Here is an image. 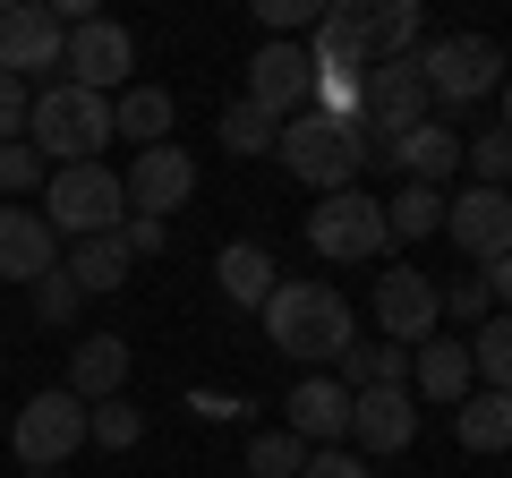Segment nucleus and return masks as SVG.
<instances>
[{
  "label": "nucleus",
  "mask_w": 512,
  "mask_h": 478,
  "mask_svg": "<svg viewBox=\"0 0 512 478\" xmlns=\"http://www.w3.org/2000/svg\"><path fill=\"white\" fill-rule=\"evenodd\" d=\"M256 316H265V342L282 359H299V368H333L359 342V316H350V299L333 282H274V299Z\"/></svg>",
  "instance_id": "nucleus-1"
},
{
  "label": "nucleus",
  "mask_w": 512,
  "mask_h": 478,
  "mask_svg": "<svg viewBox=\"0 0 512 478\" xmlns=\"http://www.w3.org/2000/svg\"><path fill=\"white\" fill-rule=\"evenodd\" d=\"M274 154H282V171H291V180H308L316 197H333V188H359L367 163H384V137L367 129V120H325V111H299V120H282Z\"/></svg>",
  "instance_id": "nucleus-2"
},
{
  "label": "nucleus",
  "mask_w": 512,
  "mask_h": 478,
  "mask_svg": "<svg viewBox=\"0 0 512 478\" xmlns=\"http://www.w3.org/2000/svg\"><path fill=\"white\" fill-rule=\"evenodd\" d=\"M26 146L43 154V163H103L111 146V94H86L69 86V77H52V86L35 94V111H26Z\"/></svg>",
  "instance_id": "nucleus-3"
},
{
  "label": "nucleus",
  "mask_w": 512,
  "mask_h": 478,
  "mask_svg": "<svg viewBox=\"0 0 512 478\" xmlns=\"http://www.w3.org/2000/svg\"><path fill=\"white\" fill-rule=\"evenodd\" d=\"M43 222L69 239H103L128 222V188L111 163H60L52 180H43Z\"/></svg>",
  "instance_id": "nucleus-4"
},
{
  "label": "nucleus",
  "mask_w": 512,
  "mask_h": 478,
  "mask_svg": "<svg viewBox=\"0 0 512 478\" xmlns=\"http://www.w3.org/2000/svg\"><path fill=\"white\" fill-rule=\"evenodd\" d=\"M504 69H512V60L495 52L487 35H436V43L419 52L427 103H453V111H461V103H487V94L504 86Z\"/></svg>",
  "instance_id": "nucleus-5"
},
{
  "label": "nucleus",
  "mask_w": 512,
  "mask_h": 478,
  "mask_svg": "<svg viewBox=\"0 0 512 478\" xmlns=\"http://www.w3.org/2000/svg\"><path fill=\"white\" fill-rule=\"evenodd\" d=\"M308 248L333 265H367L393 248V231H384V197H367V188H333L325 205L308 214Z\"/></svg>",
  "instance_id": "nucleus-6"
},
{
  "label": "nucleus",
  "mask_w": 512,
  "mask_h": 478,
  "mask_svg": "<svg viewBox=\"0 0 512 478\" xmlns=\"http://www.w3.org/2000/svg\"><path fill=\"white\" fill-rule=\"evenodd\" d=\"M9 444H18L26 470H60V461L86 444V402H77L69 385L35 393V402H18V419H9Z\"/></svg>",
  "instance_id": "nucleus-7"
},
{
  "label": "nucleus",
  "mask_w": 512,
  "mask_h": 478,
  "mask_svg": "<svg viewBox=\"0 0 512 478\" xmlns=\"http://www.w3.org/2000/svg\"><path fill=\"white\" fill-rule=\"evenodd\" d=\"M60 77L86 94H128L137 86V35L120 18H86L69 26V52H60Z\"/></svg>",
  "instance_id": "nucleus-8"
},
{
  "label": "nucleus",
  "mask_w": 512,
  "mask_h": 478,
  "mask_svg": "<svg viewBox=\"0 0 512 478\" xmlns=\"http://www.w3.org/2000/svg\"><path fill=\"white\" fill-rule=\"evenodd\" d=\"M239 103H256L265 120H299V111L316 103V60H308V43H256V60H248V94Z\"/></svg>",
  "instance_id": "nucleus-9"
},
{
  "label": "nucleus",
  "mask_w": 512,
  "mask_h": 478,
  "mask_svg": "<svg viewBox=\"0 0 512 478\" xmlns=\"http://www.w3.org/2000/svg\"><path fill=\"white\" fill-rule=\"evenodd\" d=\"M376 325L393 350H419L444 333V291L419 274V265H393V274H376Z\"/></svg>",
  "instance_id": "nucleus-10"
},
{
  "label": "nucleus",
  "mask_w": 512,
  "mask_h": 478,
  "mask_svg": "<svg viewBox=\"0 0 512 478\" xmlns=\"http://www.w3.org/2000/svg\"><path fill=\"white\" fill-rule=\"evenodd\" d=\"M60 52H69V26L52 18V0H9L0 9V77H43L60 69Z\"/></svg>",
  "instance_id": "nucleus-11"
},
{
  "label": "nucleus",
  "mask_w": 512,
  "mask_h": 478,
  "mask_svg": "<svg viewBox=\"0 0 512 478\" xmlns=\"http://www.w3.org/2000/svg\"><path fill=\"white\" fill-rule=\"evenodd\" d=\"M410 436H419V393H410V385H367V393H350V453H359V461L410 453Z\"/></svg>",
  "instance_id": "nucleus-12"
},
{
  "label": "nucleus",
  "mask_w": 512,
  "mask_h": 478,
  "mask_svg": "<svg viewBox=\"0 0 512 478\" xmlns=\"http://www.w3.org/2000/svg\"><path fill=\"white\" fill-rule=\"evenodd\" d=\"M359 120L376 137H402L427 120V77H419V52L410 60H376V69L359 77Z\"/></svg>",
  "instance_id": "nucleus-13"
},
{
  "label": "nucleus",
  "mask_w": 512,
  "mask_h": 478,
  "mask_svg": "<svg viewBox=\"0 0 512 478\" xmlns=\"http://www.w3.org/2000/svg\"><path fill=\"white\" fill-rule=\"evenodd\" d=\"M444 239H453L470 265L512 257V197L504 188H461V197H444Z\"/></svg>",
  "instance_id": "nucleus-14"
},
{
  "label": "nucleus",
  "mask_w": 512,
  "mask_h": 478,
  "mask_svg": "<svg viewBox=\"0 0 512 478\" xmlns=\"http://www.w3.org/2000/svg\"><path fill=\"white\" fill-rule=\"evenodd\" d=\"M120 188H128V214L171 222V205L197 197V154H180V146H146L137 163L120 171Z\"/></svg>",
  "instance_id": "nucleus-15"
},
{
  "label": "nucleus",
  "mask_w": 512,
  "mask_h": 478,
  "mask_svg": "<svg viewBox=\"0 0 512 478\" xmlns=\"http://www.w3.org/2000/svg\"><path fill=\"white\" fill-rule=\"evenodd\" d=\"M43 274H60V231L35 205H0V282H26L35 291Z\"/></svg>",
  "instance_id": "nucleus-16"
},
{
  "label": "nucleus",
  "mask_w": 512,
  "mask_h": 478,
  "mask_svg": "<svg viewBox=\"0 0 512 478\" xmlns=\"http://www.w3.org/2000/svg\"><path fill=\"white\" fill-rule=\"evenodd\" d=\"M291 436L308 444V453L350 444V393H342V376H299V385H291Z\"/></svg>",
  "instance_id": "nucleus-17"
},
{
  "label": "nucleus",
  "mask_w": 512,
  "mask_h": 478,
  "mask_svg": "<svg viewBox=\"0 0 512 478\" xmlns=\"http://www.w3.org/2000/svg\"><path fill=\"white\" fill-rule=\"evenodd\" d=\"M410 393H419V402L461 410V402L478 393V376H470V342H453V333L419 342V350H410Z\"/></svg>",
  "instance_id": "nucleus-18"
},
{
  "label": "nucleus",
  "mask_w": 512,
  "mask_h": 478,
  "mask_svg": "<svg viewBox=\"0 0 512 478\" xmlns=\"http://www.w3.org/2000/svg\"><path fill=\"white\" fill-rule=\"evenodd\" d=\"M384 163H402V180H419V188H444L461 171V137L444 120H419V129L384 137Z\"/></svg>",
  "instance_id": "nucleus-19"
},
{
  "label": "nucleus",
  "mask_w": 512,
  "mask_h": 478,
  "mask_svg": "<svg viewBox=\"0 0 512 478\" xmlns=\"http://www.w3.org/2000/svg\"><path fill=\"white\" fill-rule=\"evenodd\" d=\"M120 385H128V342L120 333H86L69 350V393L94 410V402H120Z\"/></svg>",
  "instance_id": "nucleus-20"
},
{
  "label": "nucleus",
  "mask_w": 512,
  "mask_h": 478,
  "mask_svg": "<svg viewBox=\"0 0 512 478\" xmlns=\"http://www.w3.org/2000/svg\"><path fill=\"white\" fill-rule=\"evenodd\" d=\"M171 120H180V103H171L163 86L111 94V137H137V154H146V146H171Z\"/></svg>",
  "instance_id": "nucleus-21"
},
{
  "label": "nucleus",
  "mask_w": 512,
  "mask_h": 478,
  "mask_svg": "<svg viewBox=\"0 0 512 478\" xmlns=\"http://www.w3.org/2000/svg\"><path fill=\"white\" fill-rule=\"evenodd\" d=\"M214 282H222V299H231V308H265L282 274H274V257H265L256 239H231V248L214 257Z\"/></svg>",
  "instance_id": "nucleus-22"
},
{
  "label": "nucleus",
  "mask_w": 512,
  "mask_h": 478,
  "mask_svg": "<svg viewBox=\"0 0 512 478\" xmlns=\"http://www.w3.org/2000/svg\"><path fill=\"white\" fill-rule=\"evenodd\" d=\"M60 274H69V282H77V291H86V299H111V291H120L128 274H137V257H128V248H120V231H103V239H77V248H69V265H60Z\"/></svg>",
  "instance_id": "nucleus-23"
},
{
  "label": "nucleus",
  "mask_w": 512,
  "mask_h": 478,
  "mask_svg": "<svg viewBox=\"0 0 512 478\" xmlns=\"http://www.w3.org/2000/svg\"><path fill=\"white\" fill-rule=\"evenodd\" d=\"M308 60H316V69H342V77H359V69H367V35H359V0H333L325 18H316V35H308Z\"/></svg>",
  "instance_id": "nucleus-24"
},
{
  "label": "nucleus",
  "mask_w": 512,
  "mask_h": 478,
  "mask_svg": "<svg viewBox=\"0 0 512 478\" xmlns=\"http://www.w3.org/2000/svg\"><path fill=\"white\" fill-rule=\"evenodd\" d=\"M359 35H367V69L376 60H410L419 52V9L410 0H359Z\"/></svg>",
  "instance_id": "nucleus-25"
},
{
  "label": "nucleus",
  "mask_w": 512,
  "mask_h": 478,
  "mask_svg": "<svg viewBox=\"0 0 512 478\" xmlns=\"http://www.w3.org/2000/svg\"><path fill=\"white\" fill-rule=\"evenodd\" d=\"M453 436H461V453H512V393L478 385L470 402L453 410Z\"/></svg>",
  "instance_id": "nucleus-26"
},
{
  "label": "nucleus",
  "mask_w": 512,
  "mask_h": 478,
  "mask_svg": "<svg viewBox=\"0 0 512 478\" xmlns=\"http://www.w3.org/2000/svg\"><path fill=\"white\" fill-rule=\"evenodd\" d=\"M384 231H393V248H402V239H436L444 231V188L402 180L393 197H384Z\"/></svg>",
  "instance_id": "nucleus-27"
},
{
  "label": "nucleus",
  "mask_w": 512,
  "mask_h": 478,
  "mask_svg": "<svg viewBox=\"0 0 512 478\" xmlns=\"http://www.w3.org/2000/svg\"><path fill=\"white\" fill-rule=\"evenodd\" d=\"M333 368H342V393H367V385H410V350H393V342H350Z\"/></svg>",
  "instance_id": "nucleus-28"
},
{
  "label": "nucleus",
  "mask_w": 512,
  "mask_h": 478,
  "mask_svg": "<svg viewBox=\"0 0 512 478\" xmlns=\"http://www.w3.org/2000/svg\"><path fill=\"white\" fill-rule=\"evenodd\" d=\"M470 376H478L487 393H512V316L470 325Z\"/></svg>",
  "instance_id": "nucleus-29"
},
{
  "label": "nucleus",
  "mask_w": 512,
  "mask_h": 478,
  "mask_svg": "<svg viewBox=\"0 0 512 478\" xmlns=\"http://www.w3.org/2000/svg\"><path fill=\"white\" fill-rule=\"evenodd\" d=\"M308 470V444L291 436V427H265V436H248V478H299Z\"/></svg>",
  "instance_id": "nucleus-30"
},
{
  "label": "nucleus",
  "mask_w": 512,
  "mask_h": 478,
  "mask_svg": "<svg viewBox=\"0 0 512 478\" xmlns=\"http://www.w3.org/2000/svg\"><path fill=\"white\" fill-rule=\"evenodd\" d=\"M137 436H146V410L137 402H94L86 410V444H103V453H128Z\"/></svg>",
  "instance_id": "nucleus-31"
},
{
  "label": "nucleus",
  "mask_w": 512,
  "mask_h": 478,
  "mask_svg": "<svg viewBox=\"0 0 512 478\" xmlns=\"http://www.w3.org/2000/svg\"><path fill=\"white\" fill-rule=\"evenodd\" d=\"M274 120H265V111H256V103H231V111H222V154H274Z\"/></svg>",
  "instance_id": "nucleus-32"
},
{
  "label": "nucleus",
  "mask_w": 512,
  "mask_h": 478,
  "mask_svg": "<svg viewBox=\"0 0 512 478\" xmlns=\"http://www.w3.org/2000/svg\"><path fill=\"white\" fill-rule=\"evenodd\" d=\"M461 163H470V188H504L512 180V137H461Z\"/></svg>",
  "instance_id": "nucleus-33"
},
{
  "label": "nucleus",
  "mask_w": 512,
  "mask_h": 478,
  "mask_svg": "<svg viewBox=\"0 0 512 478\" xmlns=\"http://www.w3.org/2000/svg\"><path fill=\"white\" fill-rule=\"evenodd\" d=\"M52 171H43V154L26 146V137H0V205L9 197H26V188H43Z\"/></svg>",
  "instance_id": "nucleus-34"
},
{
  "label": "nucleus",
  "mask_w": 512,
  "mask_h": 478,
  "mask_svg": "<svg viewBox=\"0 0 512 478\" xmlns=\"http://www.w3.org/2000/svg\"><path fill=\"white\" fill-rule=\"evenodd\" d=\"M77 308H86V291H77L69 274H43L35 282V316H43V325H77Z\"/></svg>",
  "instance_id": "nucleus-35"
},
{
  "label": "nucleus",
  "mask_w": 512,
  "mask_h": 478,
  "mask_svg": "<svg viewBox=\"0 0 512 478\" xmlns=\"http://www.w3.org/2000/svg\"><path fill=\"white\" fill-rule=\"evenodd\" d=\"M444 316H461V325H487V316H495V299H487V282H478V274H461L453 291H444Z\"/></svg>",
  "instance_id": "nucleus-36"
},
{
  "label": "nucleus",
  "mask_w": 512,
  "mask_h": 478,
  "mask_svg": "<svg viewBox=\"0 0 512 478\" xmlns=\"http://www.w3.org/2000/svg\"><path fill=\"white\" fill-rule=\"evenodd\" d=\"M120 248H128V257H163V248H171V222L128 214V222H120Z\"/></svg>",
  "instance_id": "nucleus-37"
},
{
  "label": "nucleus",
  "mask_w": 512,
  "mask_h": 478,
  "mask_svg": "<svg viewBox=\"0 0 512 478\" xmlns=\"http://www.w3.org/2000/svg\"><path fill=\"white\" fill-rule=\"evenodd\" d=\"M299 478H376V470H367L350 444H325V453H308V470H299Z\"/></svg>",
  "instance_id": "nucleus-38"
},
{
  "label": "nucleus",
  "mask_w": 512,
  "mask_h": 478,
  "mask_svg": "<svg viewBox=\"0 0 512 478\" xmlns=\"http://www.w3.org/2000/svg\"><path fill=\"white\" fill-rule=\"evenodd\" d=\"M26 111H35V86L0 77V137H18V129H26Z\"/></svg>",
  "instance_id": "nucleus-39"
},
{
  "label": "nucleus",
  "mask_w": 512,
  "mask_h": 478,
  "mask_svg": "<svg viewBox=\"0 0 512 478\" xmlns=\"http://www.w3.org/2000/svg\"><path fill=\"white\" fill-rule=\"evenodd\" d=\"M478 282H487L495 316H512V257H495V265H487V274H478Z\"/></svg>",
  "instance_id": "nucleus-40"
},
{
  "label": "nucleus",
  "mask_w": 512,
  "mask_h": 478,
  "mask_svg": "<svg viewBox=\"0 0 512 478\" xmlns=\"http://www.w3.org/2000/svg\"><path fill=\"white\" fill-rule=\"evenodd\" d=\"M504 137H512V77H504Z\"/></svg>",
  "instance_id": "nucleus-41"
},
{
  "label": "nucleus",
  "mask_w": 512,
  "mask_h": 478,
  "mask_svg": "<svg viewBox=\"0 0 512 478\" xmlns=\"http://www.w3.org/2000/svg\"><path fill=\"white\" fill-rule=\"evenodd\" d=\"M26 478H60V470H26Z\"/></svg>",
  "instance_id": "nucleus-42"
}]
</instances>
